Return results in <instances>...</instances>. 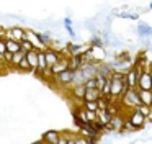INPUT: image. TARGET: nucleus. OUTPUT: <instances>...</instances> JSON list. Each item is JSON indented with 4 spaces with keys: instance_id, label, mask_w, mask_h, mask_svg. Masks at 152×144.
<instances>
[{
    "instance_id": "f257e3e1",
    "label": "nucleus",
    "mask_w": 152,
    "mask_h": 144,
    "mask_svg": "<svg viewBox=\"0 0 152 144\" xmlns=\"http://www.w3.org/2000/svg\"><path fill=\"white\" fill-rule=\"evenodd\" d=\"M119 101H121V105L124 108H131V110H134L136 107H139V105H141L139 90H137V88H128V92H126V93L119 98Z\"/></svg>"
},
{
    "instance_id": "f03ea898",
    "label": "nucleus",
    "mask_w": 152,
    "mask_h": 144,
    "mask_svg": "<svg viewBox=\"0 0 152 144\" xmlns=\"http://www.w3.org/2000/svg\"><path fill=\"white\" fill-rule=\"evenodd\" d=\"M5 38L7 39H15V41L21 43L25 38H26V28L20 25H15V26H5Z\"/></svg>"
},
{
    "instance_id": "7ed1b4c3",
    "label": "nucleus",
    "mask_w": 152,
    "mask_h": 144,
    "mask_svg": "<svg viewBox=\"0 0 152 144\" xmlns=\"http://www.w3.org/2000/svg\"><path fill=\"white\" fill-rule=\"evenodd\" d=\"M126 118H128L129 123L134 126L136 131L141 129V128H144L145 123H147V121H145V116H144V115H141L137 110H131V111L128 113V116H126Z\"/></svg>"
},
{
    "instance_id": "20e7f679",
    "label": "nucleus",
    "mask_w": 152,
    "mask_h": 144,
    "mask_svg": "<svg viewBox=\"0 0 152 144\" xmlns=\"http://www.w3.org/2000/svg\"><path fill=\"white\" fill-rule=\"evenodd\" d=\"M137 88L139 90H152V79H151V74H149V67H145L139 74Z\"/></svg>"
},
{
    "instance_id": "39448f33",
    "label": "nucleus",
    "mask_w": 152,
    "mask_h": 144,
    "mask_svg": "<svg viewBox=\"0 0 152 144\" xmlns=\"http://www.w3.org/2000/svg\"><path fill=\"white\" fill-rule=\"evenodd\" d=\"M44 56H46L48 67H53L64 54H62V51H57V49H54V48H46L44 49Z\"/></svg>"
},
{
    "instance_id": "423d86ee",
    "label": "nucleus",
    "mask_w": 152,
    "mask_h": 144,
    "mask_svg": "<svg viewBox=\"0 0 152 144\" xmlns=\"http://www.w3.org/2000/svg\"><path fill=\"white\" fill-rule=\"evenodd\" d=\"M136 35L139 36V38H152V26L149 25V23L145 21H137V25H136Z\"/></svg>"
},
{
    "instance_id": "0eeeda50",
    "label": "nucleus",
    "mask_w": 152,
    "mask_h": 144,
    "mask_svg": "<svg viewBox=\"0 0 152 144\" xmlns=\"http://www.w3.org/2000/svg\"><path fill=\"white\" fill-rule=\"evenodd\" d=\"M26 39L34 46V49H38V51H41V49H46V46L41 43L39 36H38V31H34V29L26 28Z\"/></svg>"
},
{
    "instance_id": "6e6552de",
    "label": "nucleus",
    "mask_w": 152,
    "mask_h": 144,
    "mask_svg": "<svg viewBox=\"0 0 152 144\" xmlns=\"http://www.w3.org/2000/svg\"><path fill=\"white\" fill-rule=\"evenodd\" d=\"M142 71H137V69L132 65L128 72H126V84H128L129 88H136L137 87V80H139V74Z\"/></svg>"
},
{
    "instance_id": "1a4fd4ad",
    "label": "nucleus",
    "mask_w": 152,
    "mask_h": 144,
    "mask_svg": "<svg viewBox=\"0 0 152 144\" xmlns=\"http://www.w3.org/2000/svg\"><path fill=\"white\" fill-rule=\"evenodd\" d=\"M124 120H126V115H123V113L115 115V116L111 118V121H110V124L106 126L108 131H121L123 124H124Z\"/></svg>"
},
{
    "instance_id": "9d476101",
    "label": "nucleus",
    "mask_w": 152,
    "mask_h": 144,
    "mask_svg": "<svg viewBox=\"0 0 152 144\" xmlns=\"http://www.w3.org/2000/svg\"><path fill=\"white\" fill-rule=\"evenodd\" d=\"M85 85H75V87L69 88V95L74 101H83V95H85Z\"/></svg>"
},
{
    "instance_id": "9b49d317",
    "label": "nucleus",
    "mask_w": 152,
    "mask_h": 144,
    "mask_svg": "<svg viewBox=\"0 0 152 144\" xmlns=\"http://www.w3.org/2000/svg\"><path fill=\"white\" fill-rule=\"evenodd\" d=\"M77 134H80V136H83V137H100L102 136L92 124H82V126L79 128V131H77Z\"/></svg>"
},
{
    "instance_id": "f8f14e48",
    "label": "nucleus",
    "mask_w": 152,
    "mask_h": 144,
    "mask_svg": "<svg viewBox=\"0 0 152 144\" xmlns=\"http://www.w3.org/2000/svg\"><path fill=\"white\" fill-rule=\"evenodd\" d=\"M67 69H69V56H66V57L62 56V57L51 67V71H53V75H57V74H61V72L67 71Z\"/></svg>"
},
{
    "instance_id": "ddd939ff",
    "label": "nucleus",
    "mask_w": 152,
    "mask_h": 144,
    "mask_svg": "<svg viewBox=\"0 0 152 144\" xmlns=\"http://www.w3.org/2000/svg\"><path fill=\"white\" fill-rule=\"evenodd\" d=\"M59 137H61V131L49 129V131H46V133L43 134V137H41V139H43L46 144H57Z\"/></svg>"
},
{
    "instance_id": "4468645a",
    "label": "nucleus",
    "mask_w": 152,
    "mask_h": 144,
    "mask_svg": "<svg viewBox=\"0 0 152 144\" xmlns=\"http://www.w3.org/2000/svg\"><path fill=\"white\" fill-rule=\"evenodd\" d=\"M46 67H48V62H46V56H44V49H41V51H38V67L34 71V74L39 75Z\"/></svg>"
},
{
    "instance_id": "2eb2a0df",
    "label": "nucleus",
    "mask_w": 152,
    "mask_h": 144,
    "mask_svg": "<svg viewBox=\"0 0 152 144\" xmlns=\"http://www.w3.org/2000/svg\"><path fill=\"white\" fill-rule=\"evenodd\" d=\"M100 90L98 88H87L85 95H83V101H96L100 98Z\"/></svg>"
},
{
    "instance_id": "dca6fc26",
    "label": "nucleus",
    "mask_w": 152,
    "mask_h": 144,
    "mask_svg": "<svg viewBox=\"0 0 152 144\" xmlns=\"http://www.w3.org/2000/svg\"><path fill=\"white\" fill-rule=\"evenodd\" d=\"M15 71L21 72V74H30V72H33V69H31L30 62H28V59H26V56H25V57L20 61V64L15 67Z\"/></svg>"
},
{
    "instance_id": "f3484780",
    "label": "nucleus",
    "mask_w": 152,
    "mask_h": 144,
    "mask_svg": "<svg viewBox=\"0 0 152 144\" xmlns=\"http://www.w3.org/2000/svg\"><path fill=\"white\" fill-rule=\"evenodd\" d=\"M137 88V87H136ZM139 90V88H137ZM139 98H141L142 105H152V90H139Z\"/></svg>"
},
{
    "instance_id": "a211bd4d",
    "label": "nucleus",
    "mask_w": 152,
    "mask_h": 144,
    "mask_svg": "<svg viewBox=\"0 0 152 144\" xmlns=\"http://www.w3.org/2000/svg\"><path fill=\"white\" fill-rule=\"evenodd\" d=\"M62 25H64V28H66V31L69 33L70 38H72V39L75 38L77 33H75V29H74V21H72V18H70V16H66V18H64Z\"/></svg>"
},
{
    "instance_id": "6ab92c4d",
    "label": "nucleus",
    "mask_w": 152,
    "mask_h": 144,
    "mask_svg": "<svg viewBox=\"0 0 152 144\" xmlns=\"http://www.w3.org/2000/svg\"><path fill=\"white\" fill-rule=\"evenodd\" d=\"M96 115H98V121H100V123H103L105 126H108L110 121H111V118H113V115L110 113L108 110H98V111H96Z\"/></svg>"
},
{
    "instance_id": "aec40b11",
    "label": "nucleus",
    "mask_w": 152,
    "mask_h": 144,
    "mask_svg": "<svg viewBox=\"0 0 152 144\" xmlns=\"http://www.w3.org/2000/svg\"><path fill=\"white\" fill-rule=\"evenodd\" d=\"M26 59H28V62H30L31 69H33V72H34V71H36V67H38V49L28 51L26 52Z\"/></svg>"
},
{
    "instance_id": "412c9836",
    "label": "nucleus",
    "mask_w": 152,
    "mask_h": 144,
    "mask_svg": "<svg viewBox=\"0 0 152 144\" xmlns=\"http://www.w3.org/2000/svg\"><path fill=\"white\" fill-rule=\"evenodd\" d=\"M5 44H7V51L12 52V54H15V52H20V51H21L20 43L15 41V39H7V38H5Z\"/></svg>"
},
{
    "instance_id": "4be33fe9",
    "label": "nucleus",
    "mask_w": 152,
    "mask_h": 144,
    "mask_svg": "<svg viewBox=\"0 0 152 144\" xmlns=\"http://www.w3.org/2000/svg\"><path fill=\"white\" fill-rule=\"evenodd\" d=\"M90 46H92V48H103L105 49V44H103V39L100 35H92V38H90Z\"/></svg>"
},
{
    "instance_id": "5701e85b",
    "label": "nucleus",
    "mask_w": 152,
    "mask_h": 144,
    "mask_svg": "<svg viewBox=\"0 0 152 144\" xmlns=\"http://www.w3.org/2000/svg\"><path fill=\"white\" fill-rule=\"evenodd\" d=\"M25 56H26V52H25V51L15 52V54L12 56V69H15V67H17V65L20 64V61H21V59L25 57Z\"/></svg>"
},
{
    "instance_id": "b1692460",
    "label": "nucleus",
    "mask_w": 152,
    "mask_h": 144,
    "mask_svg": "<svg viewBox=\"0 0 152 144\" xmlns=\"http://www.w3.org/2000/svg\"><path fill=\"white\" fill-rule=\"evenodd\" d=\"M7 44H5V36L0 38V64H5L4 62V56L7 54Z\"/></svg>"
},
{
    "instance_id": "393cba45",
    "label": "nucleus",
    "mask_w": 152,
    "mask_h": 144,
    "mask_svg": "<svg viewBox=\"0 0 152 144\" xmlns=\"http://www.w3.org/2000/svg\"><path fill=\"white\" fill-rule=\"evenodd\" d=\"M131 57H132V56H131V52H129V51H121L119 54L115 56L116 61H124V62H131Z\"/></svg>"
},
{
    "instance_id": "a878e982",
    "label": "nucleus",
    "mask_w": 152,
    "mask_h": 144,
    "mask_svg": "<svg viewBox=\"0 0 152 144\" xmlns=\"http://www.w3.org/2000/svg\"><path fill=\"white\" fill-rule=\"evenodd\" d=\"M82 107L88 111H98V103L96 101H82Z\"/></svg>"
},
{
    "instance_id": "bb28decb",
    "label": "nucleus",
    "mask_w": 152,
    "mask_h": 144,
    "mask_svg": "<svg viewBox=\"0 0 152 144\" xmlns=\"http://www.w3.org/2000/svg\"><path fill=\"white\" fill-rule=\"evenodd\" d=\"M134 110H137L139 111V113H141V115H144V116H147V115L149 113H151V111H152V108L151 107H149V105H139V107H136L134 108Z\"/></svg>"
},
{
    "instance_id": "cd10ccee",
    "label": "nucleus",
    "mask_w": 152,
    "mask_h": 144,
    "mask_svg": "<svg viewBox=\"0 0 152 144\" xmlns=\"http://www.w3.org/2000/svg\"><path fill=\"white\" fill-rule=\"evenodd\" d=\"M20 46H21V51H25V52H28V51H33V49H34V46L31 44V43L28 41L26 38H25L23 41L20 43Z\"/></svg>"
},
{
    "instance_id": "c85d7f7f",
    "label": "nucleus",
    "mask_w": 152,
    "mask_h": 144,
    "mask_svg": "<svg viewBox=\"0 0 152 144\" xmlns=\"http://www.w3.org/2000/svg\"><path fill=\"white\" fill-rule=\"evenodd\" d=\"M85 88H96V79L92 77V79H87L85 80Z\"/></svg>"
},
{
    "instance_id": "c756f323",
    "label": "nucleus",
    "mask_w": 152,
    "mask_h": 144,
    "mask_svg": "<svg viewBox=\"0 0 152 144\" xmlns=\"http://www.w3.org/2000/svg\"><path fill=\"white\" fill-rule=\"evenodd\" d=\"M96 88H98L100 92H102V88H103V85H105V82H106V77H102V75H96Z\"/></svg>"
},
{
    "instance_id": "7c9ffc66",
    "label": "nucleus",
    "mask_w": 152,
    "mask_h": 144,
    "mask_svg": "<svg viewBox=\"0 0 152 144\" xmlns=\"http://www.w3.org/2000/svg\"><path fill=\"white\" fill-rule=\"evenodd\" d=\"M75 144H90L88 143V137H83L80 134H75Z\"/></svg>"
},
{
    "instance_id": "2f4dec72",
    "label": "nucleus",
    "mask_w": 152,
    "mask_h": 144,
    "mask_svg": "<svg viewBox=\"0 0 152 144\" xmlns=\"http://www.w3.org/2000/svg\"><path fill=\"white\" fill-rule=\"evenodd\" d=\"M66 136H67V144H75V134L66 133Z\"/></svg>"
},
{
    "instance_id": "473e14b6",
    "label": "nucleus",
    "mask_w": 152,
    "mask_h": 144,
    "mask_svg": "<svg viewBox=\"0 0 152 144\" xmlns=\"http://www.w3.org/2000/svg\"><path fill=\"white\" fill-rule=\"evenodd\" d=\"M57 144H67V136H66V133H61V137H59V141H57Z\"/></svg>"
},
{
    "instance_id": "72a5a7b5",
    "label": "nucleus",
    "mask_w": 152,
    "mask_h": 144,
    "mask_svg": "<svg viewBox=\"0 0 152 144\" xmlns=\"http://www.w3.org/2000/svg\"><path fill=\"white\" fill-rule=\"evenodd\" d=\"M145 121H147V123H152V111L147 115V116H145Z\"/></svg>"
},
{
    "instance_id": "f704fd0d",
    "label": "nucleus",
    "mask_w": 152,
    "mask_h": 144,
    "mask_svg": "<svg viewBox=\"0 0 152 144\" xmlns=\"http://www.w3.org/2000/svg\"><path fill=\"white\" fill-rule=\"evenodd\" d=\"M33 144H46V143H44V141L43 139H38V141H34V143Z\"/></svg>"
},
{
    "instance_id": "c9c22d12",
    "label": "nucleus",
    "mask_w": 152,
    "mask_h": 144,
    "mask_svg": "<svg viewBox=\"0 0 152 144\" xmlns=\"http://www.w3.org/2000/svg\"><path fill=\"white\" fill-rule=\"evenodd\" d=\"M149 74H151V79H152V69H149Z\"/></svg>"
},
{
    "instance_id": "e433bc0d",
    "label": "nucleus",
    "mask_w": 152,
    "mask_h": 144,
    "mask_svg": "<svg viewBox=\"0 0 152 144\" xmlns=\"http://www.w3.org/2000/svg\"><path fill=\"white\" fill-rule=\"evenodd\" d=\"M151 108H152V105H151Z\"/></svg>"
}]
</instances>
